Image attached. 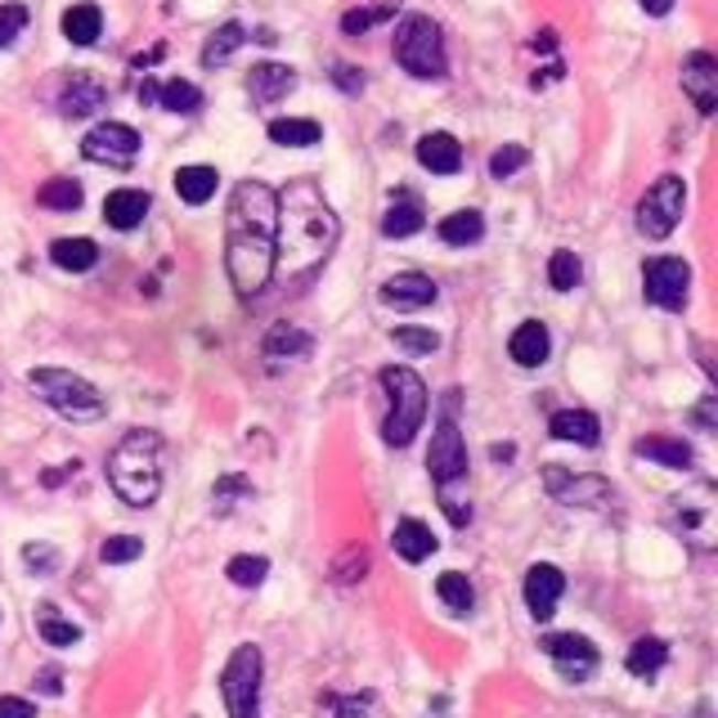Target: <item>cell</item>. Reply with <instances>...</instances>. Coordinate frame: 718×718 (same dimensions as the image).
<instances>
[{
  "mask_svg": "<svg viewBox=\"0 0 718 718\" xmlns=\"http://www.w3.org/2000/svg\"><path fill=\"white\" fill-rule=\"evenodd\" d=\"M279 193L260 180H243L229 199L225 221V270L238 297H256L275 279L279 260Z\"/></svg>",
  "mask_w": 718,
  "mask_h": 718,
  "instance_id": "6da1fadb",
  "label": "cell"
},
{
  "mask_svg": "<svg viewBox=\"0 0 718 718\" xmlns=\"http://www.w3.org/2000/svg\"><path fill=\"white\" fill-rule=\"evenodd\" d=\"M337 238H342V225L310 180H297L279 193V238H275L279 260H275V270H288V275L319 270L323 260L333 256Z\"/></svg>",
  "mask_w": 718,
  "mask_h": 718,
  "instance_id": "7a4b0ae2",
  "label": "cell"
},
{
  "mask_svg": "<svg viewBox=\"0 0 718 718\" xmlns=\"http://www.w3.org/2000/svg\"><path fill=\"white\" fill-rule=\"evenodd\" d=\"M108 481L130 507H153L162 494V436L158 431H126L108 453Z\"/></svg>",
  "mask_w": 718,
  "mask_h": 718,
  "instance_id": "3957f363",
  "label": "cell"
},
{
  "mask_svg": "<svg viewBox=\"0 0 718 718\" xmlns=\"http://www.w3.org/2000/svg\"><path fill=\"white\" fill-rule=\"evenodd\" d=\"M377 382H382L386 400H390L386 422H382V440H386L390 449H405V444L418 436L422 418H427V382H422L414 368H405V364L382 368Z\"/></svg>",
  "mask_w": 718,
  "mask_h": 718,
  "instance_id": "277c9868",
  "label": "cell"
},
{
  "mask_svg": "<svg viewBox=\"0 0 718 718\" xmlns=\"http://www.w3.org/2000/svg\"><path fill=\"white\" fill-rule=\"evenodd\" d=\"M28 386L36 390V396L58 414V418H68V422H99L108 414V400L99 396V390L68 373V368H32L28 373Z\"/></svg>",
  "mask_w": 718,
  "mask_h": 718,
  "instance_id": "5b68a950",
  "label": "cell"
},
{
  "mask_svg": "<svg viewBox=\"0 0 718 718\" xmlns=\"http://www.w3.org/2000/svg\"><path fill=\"white\" fill-rule=\"evenodd\" d=\"M390 50H396V63L418 77V82H436L449 73V58H444V36L440 28L427 19V14H414L396 28V41H390Z\"/></svg>",
  "mask_w": 718,
  "mask_h": 718,
  "instance_id": "8992f818",
  "label": "cell"
},
{
  "mask_svg": "<svg viewBox=\"0 0 718 718\" xmlns=\"http://www.w3.org/2000/svg\"><path fill=\"white\" fill-rule=\"evenodd\" d=\"M260 674H266L260 646L243 642L221 674V696H225L229 718H260Z\"/></svg>",
  "mask_w": 718,
  "mask_h": 718,
  "instance_id": "52a82bcc",
  "label": "cell"
},
{
  "mask_svg": "<svg viewBox=\"0 0 718 718\" xmlns=\"http://www.w3.org/2000/svg\"><path fill=\"white\" fill-rule=\"evenodd\" d=\"M683 207H687V184L678 175H661L637 203V234L656 238V243L669 238L678 229V221H683Z\"/></svg>",
  "mask_w": 718,
  "mask_h": 718,
  "instance_id": "ba28073f",
  "label": "cell"
},
{
  "mask_svg": "<svg viewBox=\"0 0 718 718\" xmlns=\"http://www.w3.org/2000/svg\"><path fill=\"white\" fill-rule=\"evenodd\" d=\"M427 472L440 490H449L453 481L468 476V444H463V431L453 422V414H444L436 422V436H431V449H427Z\"/></svg>",
  "mask_w": 718,
  "mask_h": 718,
  "instance_id": "9c48e42d",
  "label": "cell"
},
{
  "mask_svg": "<svg viewBox=\"0 0 718 718\" xmlns=\"http://www.w3.org/2000/svg\"><path fill=\"white\" fill-rule=\"evenodd\" d=\"M687 288H692V270L678 256H651L642 270V292L651 306L661 310H683L687 306Z\"/></svg>",
  "mask_w": 718,
  "mask_h": 718,
  "instance_id": "30bf717a",
  "label": "cell"
},
{
  "mask_svg": "<svg viewBox=\"0 0 718 718\" xmlns=\"http://www.w3.org/2000/svg\"><path fill=\"white\" fill-rule=\"evenodd\" d=\"M669 512H674V526L683 531V539H692L696 548H714V485L709 481L678 494Z\"/></svg>",
  "mask_w": 718,
  "mask_h": 718,
  "instance_id": "8fae6325",
  "label": "cell"
},
{
  "mask_svg": "<svg viewBox=\"0 0 718 718\" xmlns=\"http://www.w3.org/2000/svg\"><path fill=\"white\" fill-rule=\"evenodd\" d=\"M82 153L99 167H130L140 153V136L126 121H99L90 136L82 140Z\"/></svg>",
  "mask_w": 718,
  "mask_h": 718,
  "instance_id": "7c38bea8",
  "label": "cell"
},
{
  "mask_svg": "<svg viewBox=\"0 0 718 718\" xmlns=\"http://www.w3.org/2000/svg\"><path fill=\"white\" fill-rule=\"evenodd\" d=\"M544 485L566 507H602L611 499V481H602V476H575L566 468H548L544 472Z\"/></svg>",
  "mask_w": 718,
  "mask_h": 718,
  "instance_id": "4fadbf2b",
  "label": "cell"
},
{
  "mask_svg": "<svg viewBox=\"0 0 718 718\" xmlns=\"http://www.w3.org/2000/svg\"><path fill=\"white\" fill-rule=\"evenodd\" d=\"M548 656H553V665L566 674V678H589L593 669H598V646L583 637V633H548L544 642H539Z\"/></svg>",
  "mask_w": 718,
  "mask_h": 718,
  "instance_id": "5bb4252c",
  "label": "cell"
},
{
  "mask_svg": "<svg viewBox=\"0 0 718 718\" xmlns=\"http://www.w3.org/2000/svg\"><path fill=\"white\" fill-rule=\"evenodd\" d=\"M683 90L692 95V104H696L700 117H714V108H718V63H714L709 50L687 54V63H683Z\"/></svg>",
  "mask_w": 718,
  "mask_h": 718,
  "instance_id": "9a60e30c",
  "label": "cell"
},
{
  "mask_svg": "<svg viewBox=\"0 0 718 718\" xmlns=\"http://www.w3.org/2000/svg\"><path fill=\"white\" fill-rule=\"evenodd\" d=\"M561 589H566V575L553 561H535L526 570V589L521 593H526V607H531L535 620H553V611L561 602Z\"/></svg>",
  "mask_w": 718,
  "mask_h": 718,
  "instance_id": "2e32d148",
  "label": "cell"
},
{
  "mask_svg": "<svg viewBox=\"0 0 718 718\" xmlns=\"http://www.w3.org/2000/svg\"><path fill=\"white\" fill-rule=\"evenodd\" d=\"M436 297H440V288H436L427 275H418V270L390 275V279L382 283V301L396 306V310H422V306H431Z\"/></svg>",
  "mask_w": 718,
  "mask_h": 718,
  "instance_id": "e0dca14e",
  "label": "cell"
},
{
  "mask_svg": "<svg viewBox=\"0 0 718 718\" xmlns=\"http://www.w3.org/2000/svg\"><path fill=\"white\" fill-rule=\"evenodd\" d=\"M288 90H297V68H288V63H256L247 73L251 104H279Z\"/></svg>",
  "mask_w": 718,
  "mask_h": 718,
  "instance_id": "ac0fdd59",
  "label": "cell"
},
{
  "mask_svg": "<svg viewBox=\"0 0 718 718\" xmlns=\"http://www.w3.org/2000/svg\"><path fill=\"white\" fill-rule=\"evenodd\" d=\"M507 355H512L521 368H539V364H548V355H553V333H548V323L526 319V323H521V329L512 333Z\"/></svg>",
  "mask_w": 718,
  "mask_h": 718,
  "instance_id": "d6986e66",
  "label": "cell"
},
{
  "mask_svg": "<svg viewBox=\"0 0 718 718\" xmlns=\"http://www.w3.org/2000/svg\"><path fill=\"white\" fill-rule=\"evenodd\" d=\"M418 162L431 175H453L463 167V144L453 140L449 130H427V136L418 140Z\"/></svg>",
  "mask_w": 718,
  "mask_h": 718,
  "instance_id": "ffe728a7",
  "label": "cell"
},
{
  "mask_svg": "<svg viewBox=\"0 0 718 718\" xmlns=\"http://www.w3.org/2000/svg\"><path fill=\"white\" fill-rule=\"evenodd\" d=\"M548 431H553V440L583 444V449L602 444V422H598V414H589V409H557L553 422H548Z\"/></svg>",
  "mask_w": 718,
  "mask_h": 718,
  "instance_id": "44dd1931",
  "label": "cell"
},
{
  "mask_svg": "<svg viewBox=\"0 0 718 718\" xmlns=\"http://www.w3.org/2000/svg\"><path fill=\"white\" fill-rule=\"evenodd\" d=\"M149 207H153V199L144 189H112L104 199V221L112 229H136L149 216Z\"/></svg>",
  "mask_w": 718,
  "mask_h": 718,
  "instance_id": "7402d4cb",
  "label": "cell"
},
{
  "mask_svg": "<svg viewBox=\"0 0 718 718\" xmlns=\"http://www.w3.org/2000/svg\"><path fill=\"white\" fill-rule=\"evenodd\" d=\"M95 108H104V86L90 73H73L58 90V112L63 117H90Z\"/></svg>",
  "mask_w": 718,
  "mask_h": 718,
  "instance_id": "603a6c76",
  "label": "cell"
},
{
  "mask_svg": "<svg viewBox=\"0 0 718 718\" xmlns=\"http://www.w3.org/2000/svg\"><path fill=\"white\" fill-rule=\"evenodd\" d=\"M390 544H396V557H405V561H427L436 548H440V539L431 535V526H422L418 516H405L400 526H396V535H390Z\"/></svg>",
  "mask_w": 718,
  "mask_h": 718,
  "instance_id": "cb8c5ba5",
  "label": "cell"
},
{
  "mask_svg": "<svg viewBox=\"0 0 718 718\" xmlns=\"http://www.w3.org/2000/svg\"><path fill=\"white\" fill-rule=\"evenodd\" d=\"M50 260H54L58 270L86 275V270H95L99 247H95V238H54V243H50Z\"/></svg>",
  "mask_w": 718,
  "mask_h": 718,
  "instance_id": "d4e9b609",
  "label": "cell"
},
{
  "mask_svg": "<svg viewBox=\"0 0 718 718\" xmlns=\"http://www.w3.org/2000/svg\"><path fill=\"white\" fill-rule=\"evenodd\" d=\"M216 184H221L216 167H180V171H175V193H180V199H184L189 207H203V203H212Z\"/></svg>",
  "mask_w": 718,
  "mask_h": 718,
  "instance_id": "484cf974",
  "label": "cell"
},
{
  "mask_svg": "<svg viewBox=\"0 0 718 718\" xmlns=\"http://www.w3.org/2000/svg\"><path fill=\"white\" fill-rule=\"evenodd\" d=\"M633 449L642 453V459L661 463V468H674V472L692 468V444H683V440H674V436H646V440H637Z\"/></svg>",
  "mask_w": 718,
  "mask_h": 718,
  "instance_id": "4316f807",
  "label": "cell"
},
{
  "mask_svg": "<svg viewBox=\"0 0 718 718\" xmlns=\"http://www.w3.org/2000/svg\"><path fill=\"white\" fill-rule=\"evenodd\" d=\"M665 661H669V646H665L661 637H637V642L629 646V656H624V669H629L633 678H651V674L665 669Z\"/></svg>",
  "mask_w": 718,
  "mask_h": 718,
  "instance_id": "83f0119b",
  "label": "cell"
},
{
  "mask_svg": "<svg viewBox=\"0 0 718 718\" xmlns=\"http://www.w3.org/2000/svg\"><path fill=\"white\" fill-rule=\"evenodd\" d=\"M243 41H247V28L243 23H221L207 36V45H203V68H221V63H229L243 50Z\"/></svg>",
  "mask_w": 718,
  "mask_h": 718,
  "instance_id": "f1b7e54d",
  "label": "cell"
},
{
  "mask_svg": "<svg viewBox=\"0 0 718 718\" xmlns=\"http://www.w3.org/2000/svg\"><path fill=\"white\" fill-rule=\"evenodd\" d=\"M436 598H440L453 615H468V611L476 607V589H472V579H468L463 570H444V575L436 579Z\"/></svg>",
  "mask_w": 718,
  "mask_h": 718,
  "instance_id": "f546056e",
  "label": "cell"
},
{
  "mask_svg": "<svg viewBox=\"0 0 718 718\" xmlns=\"http://www.w3.org/2000/svg\"><path fill=\"white\" fill-rule=\"evenodd\" d=\"M319 121H310V117H279V121H270V140L275 144H283V149H310V144H319Z\"/></svg>",
  "mask_w": 718,
  "mask_h": 718,
  "instance_id": "4dcf8cb0",
  "label": "cell"
},
{
  "mask_svg": "<svg viewBox=\"0 0 718 718\" xmlns=\"http://www.w3.org/2000/svg\"><path fill=\"white\" fill-rule=\"evenodd\" d=\"M440 243H449V247H468V243H481V234H485V216L481 212H453V216H444L440 221Z\"/></svg>",
  "mask_w": 718,
  "mask_h": 718,
  "instance_id": "1f68e13d",
  "label": "cell"
},
{
  "mask_svg": "<svg viewBox=\"0 0 718 718\" xmlns=\"http://www.w3.org/2000/svg\"><path fill=\"white\" fill-rule=\"evenodd\" d=\"M99 32H104L99 6H73L68 14H63V36H68L73 45H95Z\"/></svg>",
  "mask_w": 718,
  "mask_h": 718,
  "instance_id": "d6a6232c",
  "label": "cell"
},
{
  "mask_svg": "<svg viewBox=\"0 0 718 718\" xmlns=\"http://www.w3.org/2000/svg\"><path fill=\"white\" fill-rule=\"evenodd\" d=\"M310 333H301V329H292V323H275L270 329V337H266V355L270 360H301V355H310Z\"/></svg>",
  "mask_w": 718,
  "mask_h": 718,
  "instance_id": "836d02e7",
  "label": "cell"
},
{
  "mask_svg": "<svg viewBox=\"0 0 718 718\" xmlns=\"http://www.w3.org/2000/svg\"><path fill=\"white\" fill-rule=\"evenodd\" d=\"M422 229V207L414 199H400V203H390L386 216H382V234L386 238H409Z\"/></svg>",
  "mask_w": 718,
  "mask_h": 718,
  "instance_id": "e575fe53",
  "label": "cell"
},
{
  "mask_svg": "<svg viewBox=\"0 0 718 718\" xmlns=\"http://www.w3.org/2000/svg\"><path fill=\"white\" fill-rule=\"evenodd\" d=\"M158 108H167V112H199L203 108V90L193 86V82H162L158 86Z\"/></svg>",
  "mask_w": 718,
  "mask_h": 718,
  "instance_id": "d590c367",
  "label": "cell"
},
{
  "mask_svg": "<svg viewBox=\"0 0 718 718\" xmlns=\"http://www.w3.org/2000/svg\"><path fill=\"white\" fill-rule=\"evenodd\" d=\"M36 203L50 207V212H77L82 207V184L77 180H45L41 193H36Z\"/></svg>",
  "mask_w": 718,
  "mask_h": 718,
  "instance_id": "8d00e7d4",
  "label": "cell"
},
{
  "mask_svg": "<svg viewBox=\"0 0 718 718\" xmlns=\"http://www.w3.org/2000/svg\"><path fill=\"white\" fill-rule=\"evenodd\" d=\"M36 629H41V637H45L50 646H77V642H82V629H77L73 620H63L54 607H41Z\"/></svg>",
  "mask_w": 718,
  "mask_h": 718,
  "instance_id": "74e56055",
  "label": "cell"
},
{
  "mask_svg": "<svg viewBox=\"0 0 718 718\" xmlns=\"http://www.w3.org/2000/svg\"><path fill=\"white\" fill-rule=\"evenodd\" d=\"M579 279H583V266H579V256L575 251H553V260H548V283L557 288V292H570V288H579Z\"/></svg>",
  "mask_w": 718,
  "mask_h": 718,
  "instance_id": "f35d334b",
  "label": "cell"
},
{
  "mask_svg": "<svg viewBox=\"0 0 718 718\" xmlns=\"http://www.w3.org/2000/svg\"><path fill=\"white\" fill-rule=\"evenodd\" d=\"M225 575H229V583H238V589H256V583L260 579H266L270 575V561L266 557H234L229 566H225Z\"/></svg>",
  "mask_w": 718,
  "mask_h": 718,
  "instance_id": "ab89813d",
  "label": "cell"
},
{
  "mask_svg": "<svg viewBox=\"0 0 718 718\" xmlns=\"http://www.w3.org/2000/svg\"><path fill=\"white\" fill-rule=\"evenodd\" d=\"M140 553H144V539L140 535H112V539H104L99 561L104 566H126V561H136Z\"/></svg>",
  "mask_w": 718,
  "mask_h": 718,
  "instance_id": "60d3db41",
  "label": "cell"
},
{
  "mask_svg": "<svg viewBox=\"0 0 718 718\" xmlns=\"http://www.w3.org/2000/svg\"><path fill=\"white\" fill-rule=\"evenodd\" d=\"M390 14H396V0H386V6H377V10H351V14H342V32L346 36H364L373 23H382Z\"/></svg>",
  "mask_w": 718,
  "mask_h": 718,
  "instance_id": "b9f144b4",
  "label": "cell"
},
{
  "mask_svg": "<svg viewBox=\"0 0 718 718\" xmlns=\"http://www.w3.org/2000/svg\"><path fill=\"white\" fill-rule=\"evenodd\" d=\"M526 162H531V149H526V144H503V149L490 158V175H494V180H507V175H516Z\"/></svg>",
  "mask_w": 718,
  "mask_h": 718,
  "instance_id": "7bdbcfd3",
  "label": "cell"
},
{
  "mask_svg": "<svg viewBox=\"0 0 718 718\" xmlns=\"http://www.w3.org/2000/svg\"><path fill=\"white\" fill-rule=\"evenodd\" d=\"M247 494H251V481L238 476V472H229V476H221V481L212 485V503H216V512H229L234 499H247Z\"/></svg>",
  "mask_w": 718,
  "mask_h": 718,
  "instance_id": "ee69618b",
  "label": "cell"
},
{
  "mask_svg": "<svg viewBox=\"0 0 718 718\" xmlns=\"http://www.w3.org/2000/svg\"><path fill=\"white\" fill-rule=\"evenodd\" d=\"M390 342H396L400 351H409V355H431V351L440 346V337H436L431 329H409V323H405V329L390 333Z\"/></svg>",
  "mask_w": 718,
  "mask_h": 718,
  "instance_id": "f6af8a7d",
  "label": "cell"
},
{
  "mask_svg": "<svg viewBox=\"0 0 718 718\" xmlns=\"http://www.w3.org/2000/svg\"><path fill=\"white\" fill-rule=\"evenodd\" d=\"M28 6H0V50H10L19 41V32L28 28Z\"/></svg>",
  "mask_w": 718,
  "mask_h": 718,
  "instance_id": "bcb514c9",
  "label": "cell"
},
{
  "mask_svg": "<svg viewBox=\"0 0 718 718\" xmlns=\"http://www.w3.org/2000/svg\"><path fill=\"white\" fill-rule=\"evenodd\" d=\"M329 705H333V718H364L368 714V705H373V696L364 692V696H329Z\"/></svg>",
  "mask_w": 718,
  "mask_h": 718,
  "instance_id": "7dc6e473",
  "label": "cell"
},
{
  "mask_svg": "<svg viewBox=\"0 0 718 718\" xmlns=\"http://www.w3.org/2000/svg\"><path fill=\"white\" fill-rule=\"evenodd\" d=\"M23 561H28L36 575H50V570H54V561H58V553H54V548H45V544H28V548H23Z\"/></svg>",
  "mask_w": 718,
  "mask_h": 718,
  "instance_id": "c3c4849f",
  "label": "cell"
},
{
  "mask_svg": "<svg viewBox=\"0 0 718 718\" xmlns=\"http://www.w3.org/2000/svg\"><path fill=\"white\" fill-rule=\"evenodd\" d=\"M333 82H337L346 95H360V90H364V73H355L351 63H333Z\"/></svg>",
  "mask_w": 718,
  "mask_h": 718,
  "instance_id": "681fc988",
  "label": "cell"
},
{
  "mask_svg": "<svg viewBox=\"0 0 718 718\" xmlns=\"http://www.w3.org/2000/svg\"><path fill=\"white\" fill-rule=\"evenodd\" d=\"M0 718H36V705L23 696H0Z\"/></svg>",
  "mask_w": 718,
  "mask_h": 718,
  "instance_id": "f907efd6",
  "label": "cell"
},
{
  "mask_svg": "<svg viewBox=\"0 0 718 718\" xmlns=\"http://www.w3.org/2000/svg\"><path fill=\"white\" fill-rule=\"evenodd\" d=\"M36 687H41L45 696H58V692H63V674H58V669H41V674H36Z\"/></svg>",
  "mask_w": 718,
  "mask_h": 718,
  "instance_id": "816d5d0a",
  "label": "cell"
},
{
  "mask_svg": "<svg viewBox=\"0 0 718 718\" xmlns=\"http://www.w3.org/2000/svg\"><path fill=\"white\" fill-rule=\"evenodd\" d=\"M637 6H642L646 14H656V19H665V14L674 10V0H637Z\"/></svg>",
  "mask_w": 718,
  "mask_h": 718,
  "instance_id": "f5cc1de1",
  "label": "cell"
},
{
  "mask_svg": "<svg viewBox=\"0 0 718 718\" xmlns=\"http://www.w3.org/2000/svg\"><path fill=\"white\" fill-rule=\"evenodd\" d=\"M140 104H158V82L153 77L140 82Z\"/></svg>",
  "mask_w": 718,
  "mask_h": 718,
  "instance_id": "db71d44e",
  "label": "cell"
},
{
  "mask_svg": "<svg viewBox=\"0 0 718 718\" xmlns=\"http://www.w3.org/2000/svg\"><path fill=\"white\" fill-rule=\"evenodd\" d=\"M535 50H557V32H539L535 36Z\"/></svg>",
  "mask_w": 718,
  "mask_h": 718,
  "instance_id": "11a10c76",
  "label": "cell"
}]
</instances>
